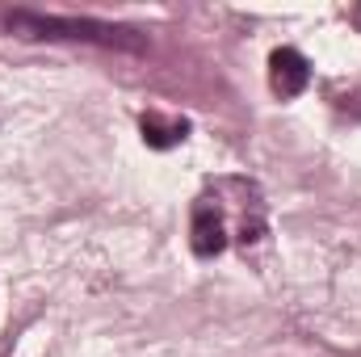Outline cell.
I'll return each instance as SVG.
<instances>
[{
	"instance_id": "cell-1",
	"label": "cell",
	"mask_w": 361,
	"mask_h": 357,
	"mask_svg": "<svg viewBox=\"0 0 361 357\" xmlns=\"http://www.w3.org/2000/svg\"><path fill=\"white\" fill-rule=\"evenodd\" d=\"M4 25L21 38H63V42H97L114 51H147V34L92 17H47V13H8Z\"/></svg>"
},
{
	"instance_id": "cell-2",
	"label": "cell",
	"mask_w": 361,
	"mask_h": 357,
	"mask_svg": "<svg viewBox=\"0 0 361 357\" xmlns=\"http://www.w3.org/2000/svg\"><path fill=\"white\" fill-rule=\"evenodd\" d=\"M269 85H273L277 97H298V92H307V85H311V63H307V55L294 51V47H277L269 55Z\"/></svg>"
},
{
	"instance_id": "cell-3",
	"label": "cell",
	"mask_w": 361,
	"mask_h": 357,
	"mask_svg": "<svg viewBox=\"0 0 361 357\" xmlns=\"http://www.w3.org/2000/svg\"><path fill=\"white\" fill-rule=\"evenodd\" d=\"M189 248L193 257H219L227 248V227H223V210L210 206V202H197L193 206V223H189Z\"/></svg>"
},
{
	"instance_id": "cell-4",
	"label": "cell",
	"mask_w": 361,
	"mask_h": 357,
	"mask_svg": "<svg viewBox=\"0 0 361 357\" xmlns=\"http://www.w3.org/2000/svg\"><path fill=\"white\" fill-rule=\"evenodd\" d=\"M139 131H143V143H147V147L164 152V147H177L180 139L189 135V122H185V118H173V122H164L160 114H143Z\"/></svg>"
}]
</instances>
